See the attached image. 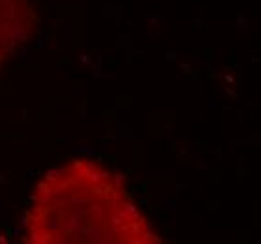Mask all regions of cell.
Returning a JSON list of instances; mask_svg holds the SVG:
<instances>
[{
  "instance_id": "6da1fadb",
  "label": "cell",
  "mask_w": 261,
  "mask_h": 244,
  "mask_svg": "<svg viewBox=\"0 0 261 244\" xmlns=\"http://www.w3.org/2000/svg\"><path fill=\"white\" fill-rule=\"evenodd\" d=\"M30 244H156L124 180L94 160L64 161L34 186L23 216Z\"/></svg>"
},
{
  "instance_id": "7a4b0ae2",
  "label": "cell",
  "mask_w": 261,
  "mask_h": 244,
  "mask_svg": "<svg viewBox=\"0 0 261 244\" xmlns=\"http://www.w3.org/2000/svg\"><path fill=\"white\" fill-rule=\"evenodd\" d=\"M32 26L30 0H0V70L29 40Z\"/></svg>"
}]
</instances>
